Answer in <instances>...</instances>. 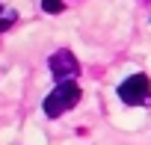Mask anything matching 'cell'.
I'll list each match as a JSON object with an SVG mask.
<instances>
[{"instance_id":"cell-1","label":"cell","mask_w":151,"mask_h":145,"mask_svg":"<svg viewBox=\"0 0 151 145\" xmlns=\"http://www.w3.org/2000/svg\"><path fill=\"white\" fill-rule=\"evenodd\" d=\"M77 101H80V86L74 83V80L56 83V89L45 98V116L47 118H59L62 113H68Z\"/></svg>"},{"instance_id":"cell-2","label":"cell","mask_w":151,"mask_h":145,"mask_svg":"<svg viewBox=\"0 0 151 145\" xmlns=\"http://www.w3.org/2000/svg\"><path fill=\"white\" fill-rule=\"evenodd\" d=\"M119 98L124 104H130V107H145L151 101V80L145 74H130L127 80H122Z\"/></svg>"},{"instance_id":"cell-3","label":"cell","mask_w":151,"mask_h":145,"mask_svg":"<svg viewBox=\"0 0 151 145\" xmlns=\"http://www.w3.org/2000/svg\"><path fill=\"white\" fill-rule=\"evenodd\" d=\"M50 74H53L59 83L74 80V77L80 74V62H77V56H74L71 50H56V53L50 56Z\"/></svg>"},{"instance_id":"cell-4","label":"cell","mask_w":151,"mask_h":145,"mask_svg":"<svg viewBox=\"0 0 151 145\" xmlns=\"http://www.w3.org/2000/svg\"><path fill=\"white\" fill-rule=\"evenodd\" d=\"M15 21H18V12L0 3V33H6V30H9V27H12Z\"/></svg>"},{"instance_id":"cell-5","label":"cell","mask_w":151,"mask_h":145,"mask_svg":"<svg viewBox=\"0 0 151 145\" xmlns=\"http://www.w3.org/2000/svg\"><path fill=\"white\" fill-rule=\"evenodd\" d=\"M42 9L50 12V15H59L62 12V0H42Z\"/></svg>"}]
</instances>
